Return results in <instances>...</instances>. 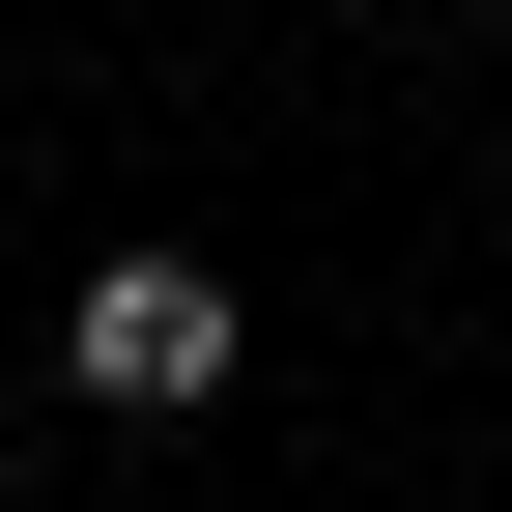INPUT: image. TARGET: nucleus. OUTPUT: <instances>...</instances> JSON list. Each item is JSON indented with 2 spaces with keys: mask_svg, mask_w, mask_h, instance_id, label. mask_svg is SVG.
I'll list each match as a JSON object with an SVG mask.
<instances>
[{
  "mask_svg": "<svg viewBox=\"0 0 512 512\" xmlns=\"http://www.w3.org/2000/svg\"><path fill=\"white\" fill-rule=\"evenodd\" d=\"M57 399L200 427V399H228V256H86V313H57Z\"/></svg>",
  "mask_w": 512,
  "mask_h": 512,
  "instance_id": "obj_1",
  "label": "nucleus"
}]
</instances>
